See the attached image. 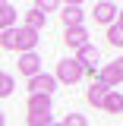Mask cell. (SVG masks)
<instances>
[{
	"instance_id": "obj_1",
	"label": "cell",
	"mask_w": 123,
	"mask_h": 126,
	"mask_svg": "<svg viewBox=\"0 0 123 126\" xmlns=\"http://www.w3.org/2000/svg\"><path fill=\"white\" fill-rule=\"evenodd\" d=\"M54 79L57 82H63V85H76L79 79H82V66H79L76 57H66V60L57 63V73H54Z\"/></svg>"
},
{
	"instance_id": "obj_2",
	"label": "cell",
	"mask_w": 123,
	"mask_h": 126,
	"mask_svg": "<svg viewBox=\"0 0 123 126\" xmlns=\"http://www.w3.org/2000/svg\"><path fill=\"white\" fill-rule=\"evenodd\" d=\"M98 79H101L107 88H120V82H123V57L110 60L104 69H98Z\"/></svg>"
},
{
	"instance_id": "obj_3",
	"label": "cell",
	"mask_w": 123,
	"mask_h": 126,
	"mask_svg": "<svg viewBox=\"0 0 123 126\" xmlns=\"http://www.w3.org/2000/svg\"><path fill=\"white\" fill-rule=\"evenodd\" d=\"M57 92V79L51 76V73H38V76L29 79V94H51Z\"/></svg>"
},
{
	"instance_id": "obj_4",
	"label": "cell",
	"mask_w": 123,
	"mask_h": 126,
	"mask_svg": "<svg viewBox=\"0 0 123 126\" xmlns=\"http://www.w3.org/2000/svg\"><path fill=\"white\" fill-rule=\"evenodd\" d=\"M117 13H120V6L110 3V0H98L95 10H92L95 22H101V25H114V22H117Z\"/></svg>"
},
{
	"instance_id": "obj_5",
	"label": "cell",
	"mask_w": 123,
	"mask_h": 126,
	"mask_svg": "<svg viewBox=\"0 0 123 126\" xmlns=\"http://www.w3.org/2000/svg\"><path fill=\"white\" fill-rule=\"evenodd\" d=\"M38 41H41V38H38V32L25 29V25H22V29H16V50H19V54H32V50L38 47Z\"/></svg>"
},
{
	"instance_id": "obj_6",
	"label": "cell",
	"mask_w": 123,
	"mask_h": 126,
	"mask_svg": "<svg viewBox=\"0 0 123 126\" xmlns=\"http://www.w3.org/2000/svg\"><path fill=\"white\" fill-rule=\"evenodd\" d=\"M60 19H63V29H79V25H82V19H85V13H82V6H79V3H66V6H63V13H60Z\"/></svg>"
},
{
	"instance_id": "obj_7",
	"label": "cell",
	"mask_w": 123,
	"mask_h": 126,
	"mask_svg": "<svg viewBox=\"0 0 123 126\" xmlns=\"http://www.w3.org/2000/svg\"><path fill=\"white\" fill-rule=\"evenodd\" d=\"M63 41H66V47H73V50H82L85 44H92L88 41V32L82 29V25L79 29H63Z\"/></svg>"
},
{
	"instance_id": "obj_8",
	"label": "cell",
	"mask_w": 123,
	"mask_h": 126,
	"mask_svg": "<svg viewBox=\"0 0 123 126\" xmlns=\"http://www.w3.org/2000/svg\"><path fill=\"white\" fill-rule=\"evenodd\" d=\"M19 73H22V76H38V73H41V57H38V54H35V50H32V54H19Z\"/></svg>"
},
{
	"instance_id": "obj_9",
	"label": "cell",
	"mask_w": 123,
	"mask_h": 126,
	"mask_svg": "<svg viewBox=\"0 0 123 126\" xmlns=\"http://www.w3.org/2000/svg\"><path fill=\"white\" fill-rule=\"evenodd\" d=\"M110 88L101 82V79H95L92 85H88V92H85V101L92 104V107H101V101H104V94H107Z\"/></svg>"
},
{
	"instance_id": "obj_10",
	"label": "cell",
	"mask_w": 123,
	"mask_h": 126,
	"mask_svg": "<svg viewBox=\"0 0 123 126\" xmlns=\"http://www.w3.org/2000/svg\"><path fill=\"white\" fill-rule=\"evenodd\" d=\"M25 110H29L32 117H35V113H51V98H47V94H29Z\"/></svg>"
},
{
	"instance_id": "obj_11",
	"label": "cell",
	"mask_w": 123,
	"mask_h": 126,
	"mask_svg": "<svg viewBox=\"0 0 123 126\" xmlns=\"http://www.w3.org/2000/svg\"><path fill=\"white\" fill-rule=\"evenodd\" d=\"M101 107L107 110V113H123V92L120 88H110L104 94V101H101Z\"/></svg>"
},
{
	"instance_id": "obj_12",
	"label": "cell",
	"mask_w": 123,
	"mask_h": 126,
	"mask_svg": "<svg viewBox=\"0 0 123 126\" xmlns=\"http://www.w3.org/2000/svg\"><path fill=\"white\" fill-rule=\"evenodd\" d=\"M16 19H19V13H16L13 3H0V32L16 29Z\"/></svg>"
},
{
	"instance_id": "obj_13",
	"label": "cell",
	"mask_w": 123,
	"mask_h": 126,
	"mask_svg": "<svg viewBox=\"0 0 123 126\" xmlns=\"http://www.w3.org/2000/svg\"><path fill=\"white\" fill-rule=\"evenodd\" d=\"M98 57H101V54H98V47L95 44H85L82 47V50H79V66H82V69H95V63H98Z\"/></svg>"
},
{
	"instance_id": "obj_14",
	"label": "cell",
	"mask_w": 123,
	"mask_h": 126,
	"mask_svg": "<svg viewBox=\"0 0 123 126\" xmlns=\"http://www.w3.org/2000/svg\"><path fill=\"white\" fill-rule=\"evenodd\" d=\"M44 25H47V16H41L38 10H29V13H25V29H32V32H38V35H41Z\"/></svg>"
},
{
	"instance_id": "obj_15",
	"label": "cell",
	"mask_w": 123,
	"mask_h": 126,
	"mask_svg": "<svg viewBox=\"0 0 123 126\" xmlns=\"http://www.w3.org/2000/svg\"><path fill=\"white\" fill-rule=\"evenodd\" d=\"M107 44L110 47H123V29L114 22V25H107Z\"/></svg>"
},
{
	"instance_id": "obj_16",
	"label": "cell",
	"mask_w": 123,
	"mask_h": 126,
	"mask_svg": "<svg viewBox=\"0 0 123 126\" xmlns=\"http://www.w3.org/2000/svg\"><path fill=\"white\" fill-rule=\"evenodd\" d=\"M51 123H54V117H51V113H35V117L25 113V126H51Z\"/></svg>"
},
{
	"instance_id": "obj_17",
	"label": "cell",
	"mask_w": 123,
	"mask_h": 126,
	"mask_svg": "<svg viewBox=\"0 0 123 126\" xmlns=\"http://www.w3.org/2000/svg\"><path fill=\"white\" fill-rule=\"evenodd\" d=\"M13 88H16V79L10 76V73H3V76H0V98H10Z\"/></svg>"
},
{
	"instance_id": "obj_18",
	"label": "cell",
	"mask_w": 123,
	"mask_h": 126,
	"mask_svg": "<svg viewBox=\"0 0 123 126\" xmlns=\"http://www.w3.org/2000/svg\"><path fill=\"white\" fill-rule=\"evenodd\" d=\"M0 47H3V50H16V29L0 32Z\"/></svg>"
},
{
	"instance_id": "obj_19",
	"label": "cell",
	"mask_w": 123,
	"mask_h": 126,
	"mask_svg": "<svg viewBox=\"0 0 123 126\" xmlns=\"http://www.w3.org/2000/svg\"><path fill=\"white\" fill-rule=\"evenodd\" d=\"M60 126H88V120H85L82 113H66Z\"/></svg>"
},
{
	"instance_id": "obj_20",
	"label": "cell",
	"mask_w": 123,
	"mask_h": 126,
	"mask_svg": "<svg viewBox=\"0 0 123 126\" xmlns=\"http://www.w3.org/2000/svg\"><path fill=\"white\" fill-rule=\"evenodd\" d=\"M0 126H6V113L3 110H0Z\"/></svg>"
},
{
	"instance_id": "obj_21",
	"label": "cell",
	"mask_w": 123,
	"mask_h": 126,
	"mask_svg": "<svg viewBox=\"0 0 123 126\" xmlns=\"http://www.w3.org/2000/svg\"><path fill=\"white\" fill-rule=\"evenodd\" d=\"M51 126H60V123H51Z\"/></svg>"
},
{
	"instance_id": "obj_22",
	"label": "cell",
	"mask_w": 123,
	"mask_h": 126,
	"mask_svg": "<svg viewBox=\"0 0 123 126\" xmlns=\"http://www.w3.org/2000/svg\"><path fill=\"white\" fill-rule=\"evenodd\" d=\"M0 76H3V69H0Z\"/></svg>"
}]
</instances>
